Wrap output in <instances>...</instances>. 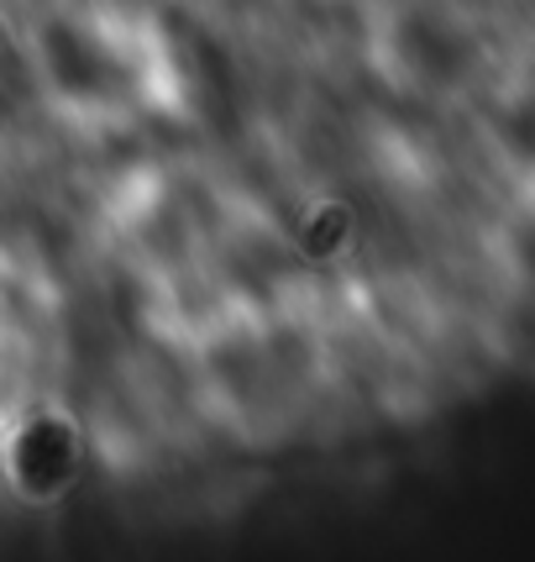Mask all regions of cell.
I'll return each instance as SVG.
<instances>
[{
    "instance_id": "cell-1",
    "label": "cell",
    "mask_w": 535,
    "mask_h": 562,
    "mask_svg": "<svg viewBox=\"0 0 535 562\" xmlns=\"http://www.w3.org/2000/svg\"><path fill=\"white\" fill-rule=\"evenodd\" d=\"M48 64L58 74L64 90H79V95H105L122 85V58L105 48L100 37L79 32V26H53L48 32Z\"/></svg>"
}]
</instances>
